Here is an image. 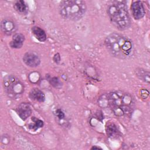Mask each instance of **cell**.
I'll return each instance as SVG.
<instances>
[{
  "mask_svg": "<svg viewBox=\"0 0 150 150\" xmlns=\"http://www.w3.org/2000/svg\"><path fill=\"white\" fill-rule=\"evenodd\" d=\"M104 43L111 55L118 59H128L134 52V44L132 40L118 33L110 34L105 38Z\"/></svg>",
  "mask_w": 150,
  "mask_h": 150,
  "instance_id": "cell-1",
  "label": "cell"
},
{
  "mask_svg": "<svg viewBox=\"0 0 150 150\" xmlns=\"http://www.w3.org/2000/svg\"><path fill=\"white\" fill-rule=\"evenodd\" d=\"M107 98L108 106L116 116H125L132 111L135 101L129 93L121 90L113 91L108 94Z\"/></svg>",
  "mask_w": 150,
  "mask_h": 150,
  "instance_id": "cell-2",
  "label": "cell"
},
{
  "mask_svg": "<svg viewBox=\"0 0 150 150\" xmlns=\"http://www.w3.org/2000/svg\"><path fill=\"white\" fill-rule=\"evenodd\" d=\"M107 13L112 24L118 30H124L130 26L131 18L124 1H113L107 8Z\"/></svg>",
  "mask_w": 150,
  "mask_h": 150,
  "instance_id": "cell-3",
  "label": "cell"
},
{
  "mask_svg": "<svg viewBox=\"0 0 150 150\" xmlns=\"http://www.w3.org/2000/svg\"><path fill=\"white\" fill-rule=\"evenodd\" d=\"M86 2L81 0L62 1L59 6V13L62 18L70 21H78L85 15Z\"/></svg>",
  "mask_w": 150,
  "mask_h": 150,
  "instance_id": "cell-4",
  "label": "cell"
},
{
  "mask_svg": "<svg viewBox=\"0 0 150 150\" xmlns=\"http://www.w3.org/2000/svg\"><path fill=\"white\" fill-rule=\"evenodd\" d=\"M3 87L8 96L12 99L19 97L24 92V85L13 75H7L3 80Z\"/></svg>",
  "mask_w": 150,
  "mask_h": 150,
  "instance_id": "cell-5",
  "label": "cell"
},
{
  "mask_svg": "<svg viewBox=\"0 0 150 150\" xmlns=\"http://www.w3.org/2000/svg\"><path fill=\"white\" fill-rule=\"evenodd\" d=\"M131 11L133 18L136 20L142 19L146 13L144 5L140 1L132 2L131 5Z\"/></svg>",
  "mask_w": 150,
  "mask_h": 150,
  "instance_id": "cell-6",
  "label": "cell"
},
{
  "mask_svg": "<svg viewBox=\"0 0 150 150\" xmlns=\"http://www.w3.org/2000/svg\"><path fill=\"white\" fill-rule=\"evenodd\" d=\"M1 29L5 35L10 36L15 33L17 26L12 19L5 18L1 22Z\"/></svg>",
  "mask_w": 150,
  "mask_h": 150,
  "instance_id": "cell-7",
  "label": "cell"
},
{
  "mask_svg": "<svg viewBox=\"0 0 150 150\" xmlns=\"http://www.w3.org/2000/svg\"><path fill=\"white\" fill-rule=\"evenodd\" d=\"M23 61L26 65L30 67H36L40 63L39 55L35 52H28L23 55Z\"/></svg>",
  "mask_w": 150,
  "mask_h": 150,
  "instance_id": "cell-8",
  "label": "cell"
},
{
  "mask_svg": "<svg viewBox=\"0 0 150 150\" xmlns=\"http://www.w3.org/2000/svg\"><path fill=\"white\" fill-rule=\"evenodd\" d=\"M16 111L19 117L23 120H26L32 114L31 107L26 103H21L16 108Z\"/></svg>",
  "mask_w": 150,
  "mask_h": 150,
  "instance_id": "cell-9",
  "label": "cell"
},
{
  "mask_svg": "<svg viewBox=\"0 0 150 150\" xmlns=\"http://www.w3.org/2000/svg\"><path fill=\"white\" fill-rule=\"evenodd\" d=\"M25 41V36L22 33H15L9 43V46L13 49H20Z\"/></svg>",
  "mask_w": 150,
  "mask_h": 150,
  "instance_id": "cell-10",
  "label": "cell"
},
{
  "mask_svg": "<svg viewBox=\"0 0 150 150\" xmlns=\"http://www.w3.org/2000/svg\"><path fill=\"white\" fill-rule=\"evenodd\" d=\"M29 96L30 99L38 102H43L45 99L43 92L37 88H32L29 92Z\"/></svg>",
  "mask_w": 150,
  "mask_h": 150,
  "instance_id": "cell-11",
  "label": "cell"
},
{
  "mask_svg": "<svg viewBox=\"0 0 150 150\" xmlns=\"http://www.w3.org/2000/svg\"><path fill=\"white\" fill-rule=\"evenodd\" d=\"M31 30L32 34L39 41L44 42L46 40V34L41 28L35 26L32 28Z\"/></svg>",
  "mask_w": 150,
  "mask_h": 150,
  "instance_id": "cell-12",
  "label": "cell"
},
{
  "mask_svg": "<svg viewBox=\"0 0 150 150\" xmlns=\"http://www.w3.org/2000/svg\"><path fill=\"white\" fill-rule=\"evenodd\" d=\"M13 8L19 13L26 14L28 12V6L24 1L19 0L14 3Z\"/></svg>",
  "mask_w": 150,
  "mask_h": 150,
  "instance_id": "cell-13",
  "label": "cell"
},
{
  "mask_svg": "<svg viewBox=\"0 0 150 150\" xmlns=\"http://www.w3.org/2000/svg\"><path fill=\"white\" fill-rule=\"evenodd\" d=\"M135 73L136 76L141 80L143 81L146 83H149L150 81V78H149V72L148 71H146L143 69H137L135 70Z\"/></svg>",
  "mask_w": 150,
  "mask_h": 150,
  "instance_id": "cell-14",
  "label": "cell"
},
{
  "mask_svg": "<svg viewBox=\"0 0 150 150\" xmlns=\"http://www.w3.org/2000/svg\"><path fill=\"white\" fill-rule=\"evenodd\" d=\"M105 131L107 135L109 137H113L115 136L118 132L117 126L112 122L107 123L105 126Z\"/></svg>",
  "mask_w": 150,
  "mask_h": 150,
  "instance_id": "cell-15",
  "label": "cell"
},
{
  "mask_svg": "<svg viewBox=\"0 0 150 150\" xmlns=\"http://www.w3.org/2000/svg\"><path fill=\"white\" fill-rule=\"evenodd\" d=\"M43 125V122L39 119H35V120H34V124L30 125L31 128L33 129V130H36L41 127H42Z\"/></svg>",
  "mask_w": 150,
  "mask_h": 150,
  "instance_id": "cell-16",
  "label": "cell"
},
{
  "mask_svg": "<svg viewBox=\"0 0 150 150\" xmlns=\"http://www.w3.org/2000/svg\"><path fill=\"white\" fill-rule=\"evenodd\" d=\"M50 83L51 84V85H52L53 87L56 88H58L60 87L62 85V83L60 81L58 78L56 77H54L50 80Z\"/></svg>",
  "mask_w": 150,
  "mask_h": 150,
  "instance_id": "cell-17",
  "label": "cell"
},
{
  "mask_svg": "<svg viewBox=\"0 0 150 150\" xmlns=\"http://www.w3.org/2000/svg\"><path fill=\"white\" fill-rule=\"evenodd\" d=\"M56 115L57 117V118L59 120H63L64 118L65 117V115L64 114V112L62 111V110L60 109H57L56 111Z\"/></svg>",
  "mask_w": 150,
  "mask_h": 150,
  "instance_id": "cell-18",
  "label": "cell"
},
{
  "mask_svg": "<svg viewBox=\"0 0 150 150\" xmlns=\"http://www.w3.org/2000/svg\"><path fill=\"white\" fill-rule=\"evenodd\" d=\"M91 149H101L100 148H99V147H96V146H93L91 148Z\"/></svg>",
  "mask_w": 150,
  "mask_h": 150,
  "instance_id": "cell-19",
  "label": "cell"
}]
</instances>
